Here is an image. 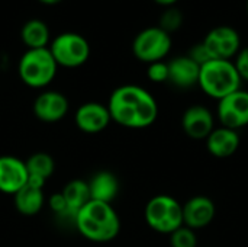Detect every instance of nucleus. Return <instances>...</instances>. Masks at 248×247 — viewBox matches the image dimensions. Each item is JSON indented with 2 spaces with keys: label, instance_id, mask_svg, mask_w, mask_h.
Listing matches in <instances>:
<instances>
[{
  "label": "nucleus",
  "instance_id": "obj_16",
  "mask_svg": "<svg viewBox=\"0 0 248 247\" xmlns=\"http://www.w3.org/2000/svg\"><path fill=\"white\" fill-rule=\"evenodd\" d=\"M240 134L235 130H230L225 127L215 128L206 138L208 151L218 159H227L237 153L240 148Z\"/></svg>",
  "mask_w": 248,
  "mask_h": 247
},
{
  "label": "nucleus",
  "instance_id": "obj_5",
  "mask_svg": "<svg viewBox=\"0 0 248 247\" xmlns=\"http://www.w3.org/2000/svg\"><path fill=\"white\" fill-rule=\"evenodd\" d=\"M145 223L150 229L161 234H171L183 226L182 204L170 195L153 197L144 210Z\"/></svg>",
  "mask_w": 248,
  "mask_h": 247
},
{
  "label": "nucleus",
  "instance_id": "obj_17",
  "mask_svg": "<svg viewBox=\"0 0 248 247\" xmlns=\"http://www.w3.org/2000/svg\"><path fill=\"white\" fill-rule=\"evenodd\" d=\"M90 198L93 201L112 204L119 194V181L115 173L109 170L97 172L89 182Z\"/></svg>",
  "mask_w": 248,
  "mask_h": 247
},
{
  "label": "nucleus",
  "instance_id": "obj_1",
  "mask_svg": "<svg viewBox=\"0 0 248 247\" xmlns=\"http://www.w3.org/2000/svg\"><path fill=\"white\" fill-rule=\"evenodd\" d=\"M108 109L112 121L131 130L147 128L158 116L155 98L138 84H122L116 87L109 96Z\"/></svg>",
  "mask_w": 248,
  "mask_h": 247
},
{
  "label": "nucleus",
  "instance_id": "obj_12",
  "mask_svg": "<svg viewBox=\"0 0 248 247\" xmlns=\"http://www.w3.org/2000/svg\"><path fill=\"white\" fill-rule=\"evenodd\" d=\"M182 208H183V226L192 230L208 227L217 215L215 202L205 195L192 197L182 205Z\"/></svg>",
  "mask_w": 248,
  "mask_h": 247
},
{
  "label": "nucleus",
  "instance_id": "obj_22",
  "mask_svg": "<svg viewBox=\"0 0 248 247\" xmlns=\"http://www.w3.org/2000/svg\"><path fill=\"white\" fill-rule=\"evenodd\" d=\"M182 25H183V13H182V10L171 6V7H166V10L161 13L160 23L157 26L171 35L173 32L179 31L182 28Z\"/></svg>",
  "mask_w": 248,
  "mask_h": 247
},
{
  "label": "nucleus",
  "instance_id": "obj_29",
  "mask_svg": "<svg viewBox=\"0 0 248 247\" xmlns=\"http://www.w3.org/2000/svg\"><path fill=\"white\" fill-rule=\"evenodd\" d=\"M39 3H42V4H46V6H54V4H58V3H61L62 0H38Z\"/></svg>",
  "mask_w": 248,
  "mask_h": 247
},
{
  "label": "nucleus",
  "instance_id": "obj_10",
  "mask_svg": "<svg viewBox=\"0 0 248 247\" xmlns=\"http://www.w3.org/2000/svg\"><path fill=\"white\" fill-rule=\"evenodd\" d=\"M35 116L46 124H54L65 118L70 109V102L65 95L57 90H44L33 100Z\"/></svg>",
  "mask_w": 248,
  "mask_h": 247
},
{
  "label": "nucleus",
  "instance_id": "obj_18",
  "mask_svg": "<svg viewBox=\"0 0 248 247\" xmlns=\"http://www.w3.org/2000/svg\"><path fill=\"white\" fill-rule=\"evenodd\" d=\"M13 198L16 211L26 217L36 215L45 205L44 188H38L31 183H26L19 192L13 195Z\"/></svg>",
  "mask_w": 248,
  "mask_h": 247
},
{
  "label": "nucleus",
  "instance_id": "obj_6",
  "mask_svg": "<svg viewBox=\"0 0 248 247\" xmlns=\"http://www.w3.org/2000/svg\"><path fill=\"white\" fill-rule=\"evenodd\" d=\"M48 49L51 51L58 67L77 68L86 64L90 57L89 41L77 32H62L51 39Z\"/></svg>",
  "mask_w": 248,
  "mask_h": 247
},
{
  "label": "nucleus",
  "instance_id": "obj_20",
  "mask_svg": "<svg viewBox=\"0 0 248 247\" xmlns=\"http://www.w3.org/2000/svg\"><path fill=\"white\" fill-rule=\"evenodd\" d=\"M64 199H65V204H67V208H68V213L74 221V215L89 202L92 201L90 198V189H89V183L86 181H81V179H74V181H70L61 191Z\"/></svg>",
  "mask_w": 248,
  "mask_h": 247
},
{
  "label": "nucleus",
  "instance_id": "obj_25",
  "mask_svg": "<svg viewBox=\"0 0 248 247\" xmlns=\"http://www.w3.org/2000/svg\"><path fill=\"white\" fill-rule=\"evenodd\" d=\"M48 207L49 210L57 215V217H61V218H71L70 213H68V208H67V204H65V199L62 197L61 192H57V194H52L49 198H48Z\"/></svg>",
  "mask_w": 248,
  "mask_h": 247
},
{
  "label": "nucleus",
  "instance_id": "obj_15",
  "mask_svg": "<svg viewBox=\"0 0 248 247\" xmlns=\"http://www.w3.org/2000/svg\"><path fill=\"white\" fill-rule=\"evenodd\" d=\"M169 82L179 89H189L198 84L201 66L189 55H180L169 63Z\"/></svg>",
  "mask_w": 248,
  "mask_h": 247
},
{
  "label": "nucleus",
  "instance_id": "obj_27",
  "mask_svg": "<svg viewBox=\"0 0 248 247\" xmlns=\"http://www.w3.org/2000/svg\"><path fill=\"white\" fill-rule=\"evenodd\" d=\"M234 66H235L241 80L248 82V47L241 48L238 51V54L235 55V60H234Z\"/></svg>",
  "mask_w": 248,
  "mask_h": 247
},
{
  "label": "nucleus",
  "instance_id": "obj_13",
  "mask_svg": "<svg viewBox=\"0 0 248 247\" xmlns=\"http://www.w3.org/2000/svg\"><path fill=\"white\" fill-rule=\"evenodd\" d=\"M182 128L189 138L206 140L215 130V118L206 106L192 105L182 116Z\"/></svg>",
  "mask_w": 248,
  "mask_h": 247
},
{
  "label": "nucleus",
  "instance_id": "obj_9",
  "mask_svg": "<svg viewBox=\"0 0 248 247\" xmlns=\"http://www.w3.org/2000/svg\"><path fill=\"white\" fill-rule=\"evenodd\" d=\"M217 115L222 127L241 130L248 125V92L238 89L218 100Z\"/></svg>",
  "mask_w": 248,
  "mask_h": 247
},
{
  "label": "nucleus",
  "instance_id": "obj_30",
  "mask_svg": "<svg viewBox=\"0 0 248 247\" xmlns=\"http://www.w3.org/2000/svg\"><path fill=\"white\" fill-rule=\"evenodd\" d=\"M246 10H247V16H248V0H247V3H246Z\"/></svg>",
  "mask_w": 248,
  "mask_h": 247
},
{
  "label": "nucleus",
  "instance_id": "obj_26",
  "mask_svg": "<svg viewBox=\"0 0 248 247\" xmlns=\"http://www.w3.org/2000/svg\"><path fill=\"white\" fill-rule=\"evenodd\" d=\"M196 64H199V66H203L205 63H208V61H211V60H214L212 58V55L209 54V51H208V48L205 47V44L203 42H199V44H196V45H193L192 48H190V51H189V54H187Z\"/></svg>",
  "mask_w": 248,
  "mask_h": 247
},
{
  "label": "nucleus",
  "instance_id": "obj_11",
  "mask_svg": "<svg viewBox=\"0 0 248 247\" xmlns=\"http://www.w3.org/2000/svg\"><path fill=\"white\" fill-rule=\"evenodd\" d=\"M112 122L108 105L100 102H86L76 109L74 124L86 134H99Z\"/></svg>",
  "mask_w": 248,
  "mask_h": 247
},
{
  "label": "nucleus",
  "instance_id": "obj_23",
  "mask_svg": "<svg viewBox=\"0 0 248 247\" xmlns=\"http://www.w3.org/2000/svg\"><path fill=\"white\" fill-rule=\"evenodd\" d=\"M170 245L171 247H196L198 237L195 234V230L186 226L179 227L170 234Z\"/></svg>",
  "mask_w": 248,
  "mask_h": 247
},
{
  "label": "nucleus",
  "instance_id": "obj_24",
  "mask_svg": "<svg viewBox=\"0 0 248 247\" xmlns=\"http://www.w3.org/2000/svg\"><path fill=\"white\" fill-rule=\"evenodd\" d=\"M147 77L153 83H166L169 82V64L166 61H155L148 64Z\"/></svg>",
  "mask_w": 248,
  "mask_h": 247
},
{
  "label": "nucleus",
  "instance_id": "obj_3",
  "mask_svg": "<svg viewBox=\"0 0 248 247\" xmlns=\"http://www.w3.org/2000/svg\"><path fill=\"white\" fill-rule=\"evenodd\" d=\"M241 77L231 60H211L201 66L198 86L212 99L221 100L241 89Z\"/></svg>",
  "mask_w": 248,
  "mask_h": 247
},
{
  "label": "nucleus",
  "instance_id": "obj_8",
  "mask_svg": "<svg viewBox=\"0 0 248 247\" xmlns=\"http://www.w3.org/2000/svg\"><path fill=\"white\" fill-rule=\"evenodd\" d=\"M214 60L235 58L241 49V36L238 31L228 25L212 28L202 41Z\"/></svg>",
  "mask_w": 248,
  "mask_h": 247
},
{
  "label": "nucleus",
  "instance_id": "obj_2",
  "mask_svg": "<svg viewBox=\"0 0 248 247\" xmlns=\"http://www.w3.org/2000/svg\"><path fill=\"white\" fill-rule=\"evenodd\" d=\"M73 224L84 239L93 243L112 242L121 231V220L112 204L93 199L74 215Z\"/></svg>",
  "mask_w": 248,
  "mask_h": 247
},
{
  "label": "nucleus",
  "instance_id": "obj_14",
  "mask_svg": "<svg viewBox=\"0 0 248 247\" xmlns=\"http://www.w3.org/2000/svg\"><path fill=\"white\" fill-rule=\"evenodd\" d=\"M26 163L15 156H0V192L15 195L28 183Z\"/></svg>",
  "mask_w": 248,
  "mask_h": 247
},
{
  "label": "nucleus",
  "instance_id": "obj_28",
  "mask_svg": "<svg viewBox=\"0 0 248 247\" xmlns=\"http://www.w3.org/2000/svg\"><path fill=\"white\" fill-rule=\"evenodd\" d=\"M157 4H160V6H164V7H171V6H174L179 0H154Z\"/></svg>",
  "mask_w": 248,
  "mask_h": 247
},
{
  "label": "nucleus",
  "instance_id": "obj_4",
  "mask_svg": "<svg viewBox=\"0 0 248 247\" xmlns=\"http://www.w3.org/2000/svg\"><path fill=\"white\" fill-rule=\"evenodd\" d=\"M58 66L48 48L26 49L17 61V76L32 89H45L55 79Z\"/></svg>",
  "mask_w": 248,
  "mask_h": 247
},
{
  "label": "nucleus",
  "instance_id": "obj_21",
  "mask_svg": "<svg viewBox=\"0 0 248 247\" xmlns=\"http://www.w3.org/2000/svg\"><path fill=\"white\" fill-rule=\"evenodd\" d=\"M25 163L29 178L42 181L45 183L55 170V162L48 153H33Z\"/></svg>",
  "mask_w": 248,
  "mask_h": 247
},
{
  "label": "nucleus",
  "instance_id": "obj_19",
  "mask_svg": "<svg viewBox=\"0 0 248 247\" xmlns=\"http://www.w3.org/2000/svg\"><path fill=\"white\" fill-rule=\"evenodd\" d=\"M20 39L26 49L48 48L51 42L49 26L42 19H29L20 29Z\"/></svg>",
  "mask_w": 248,
  "mask_h": 247
},
{
  "label": "nucleus",
  "instance_id": "obj_7",
  "mask_svg": "<svg viewBox=\"0 0 248 247\" xmlns=\"http://www.w3.org/2000/svg\"><path fill=\"white\" fill-rule=\"evenodd\" d=\"M171 35L158 26H148L137 33L132 41V52L137 60L151 64L163 61L171 51Z\"/></svg>",
  "mask_w": 248,
  "mask_h": 247
}]
</instances>
